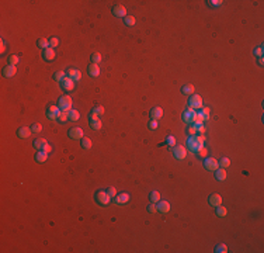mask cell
Instances as JSON below:
<instances>
[{"mask_svg":"<svg viewBox=\"0 0 264 253\" xmlns=\"http://www.w3.org/2000/svg\"><path fill=\"white\" fill-rule=\"evenodd\" d=\"M101 121H100V118H97V120H90V127H91L94 131H98V129H101Z\"/></svg>","mask_w":264,"mask_h":253,"instance_id":"27","label":"cell"},{"mask_svg":"<svg viewBox=\"0 0 264 253\" xmlns=\"http://www.w3.org/2000/svg\"><path fill=\"white\" fill-rule=\"evenodd\" d=\"M112 14H114L115 17H118V19H121V17H124V19H125V17H126V9H125V6L115 4L114 7H112Z\"/></svg>","mask_w":264,"mask_h":253,"instance_id":"9","label":"cell"},{"mask_svg":"<svg viewBox=\"0 0 264 253\" xmlns=\"http://www.w3.org/2000/svg\"><path fill=\"white\" fill-rule=\"evenodd\" d=\"M263 54H264V48H263V45L257 46V48L254 49V55H256V56H259V58H263Z\"/></svg>","mask_w":264,"mask_h":253,"instance_id":"42","label":"cell"},{"mask_svg":"<svg viewBox=\"0 0 264 253\" xmlns=\"http://www.w3.org/2000/svg\"><path fill=\"white\" fill-rule=\"evenodd\" d=\"M68 78H70L72 80H74V82H79L80 79H82V72H80L79 69L70 68V69H68Z\"/></svg>","mask_w":264,"mask_h":253,"instance_id":"13","label":"cell"},{"mask_svg":"<svg viewBox=\"0 0 264 253\" xmlns=\"http://www.w3.org/2000/svg\"><path fill=\"white\" fill-rule=\"evenodd\" d=\"M173 153H174V156H176L177 159H184L185 155H187V149H185L183 145H178V146H176L173 149Z\"/></svg>","mask_w":264,"mask_h":253,"instance_id":"15","label":"cell"},{"mask_svg":"<svg viewBox=\"0 0 264 253\" xmlns=\"http://www.w3.org/2000/svg\"><path fill=\"white\" fill-rule=\"evenodd\" d=\"M194 86L193 84H190V83H187V84H184L183 87H181V93L183 94H185V96H191V94H194Z\"/></svg>","mask_w":264,"mask_h":253,"instance_id":"21","label":"cell"},{"mask_svg":"<svg viewBox=\"0 0 264 253\" xmlns=\"http://www.w3.org/2000/svg\"><path fill=\"white\" fill-rule=\"evenodd\" d=\"M162 115H163L162 107H153L150 110V118L152 120H159V118H162Z\"/></svg>","mask_w":264,"mask_h":253,"instance_id":"19","label":"cell"},{"mask_svg":"<svg viewBox=\"0 0 264 253\" xmlns=\"http://www.w3.org/2000/svg\"><path fill=\"white\" fill-rule=\"evenodd\" d=\"M46 159H48V153L44 151H38L37 152V155H35V160L38 162V163H44V162H46Z\"/></svg>","mask_w":264,"mask_h":253,"instance_id":"25","label":"cell"},{"mask_svg":"<svg viewBox=\"0 0 264 253\" xmlns=\"http://www.w3.org/2000/svg\"><path fill=\"white\" fill-rule=\"evenodd\" d=\"M209 114H211V110H209L208 107H202V108L199 110V113H197V118H195V121H198V122H202V121L208 120V118H209Z\"/></svg>","mask_w":264,"mask_h":253,"instance_id":"8","label":"cell"},{"mask_svg":"<svg viewBox=\"0 0 264 253\" xmlns=\"http://www.w3.org/2000/svg\"><path fill=\"white\" fill-rule=\"evenodd\" d=\"M204 142H205V137L201 135V137H188L187 138V146L190 149L191 152H198L201 148L204 146Z\"/></svg>","mask_w":264,"mask_h":253,"instance_id":"1","label":"cell"},{"mask_svg":"<svg viewBox=\"0 0 264 253\" xmlns=\"http://www.w3.org/2000/svg\"><path fill=\"white\" fill-rule=\"evenodd\" d=\"M60 114V108L58 106H48L46 108V115L49 120H58V117Z\"/></svg>","mask_w":264,"mask_h":253,"instance_id":"7","label":"cell"},{"mask_svg":"<svg viewBox=\"0 0 264 253\" xmlns=\"http://www.w3.org/2000/svg\"><path fill=\"white\" fill-rule=\"evenodd\" d=\"M69 120V111H60L59 117H58V121L59 122H66Z\"/></svg>","mask_w":264,"mask_h":253,"instance_id":"30","label":"cell"},{"mask_svg":"<svg viewBox=\"0 0 264 253\" xmlns=\"http://www.w3.org/2000/svg\"><path fill=\"white\" fill-rule=\"evenodd\" d=\"M166 143L169 146H174V145H176V138H174L173 135H169L166 138Z\"/></svg>","mask_w":264,"mask_h":253,"instance_id":"44","label":"cell"},{"mask_svg":"<svg viewBox=\"0 0 264 253\" xmlns=\"http://www.w3.org/2000/svg\"><path fill=\"white\" fill-rule=\"evenodd\" d=\"M68 135H69V138H72V139H82L83 138V129L79 128V127H73V128L69 129Z\"/></svg>","mask_w":264,"mask_h":253,"instance_id":"10","label":"cell"},{"mask_svg":"<svg viewBox=\"0 0 264 253\" xmlns=\"http://www.w3.org/2000/svg\"><path fill=\"white\" fill-rule=\"evenodd\" d=\"M215 179L219 180V181H223V180L226 179V172H225L223 167H218L215 170Z\"/></svg>","mask_w":264,"mask_h":253,"instance_id":"22","label":"cell"},{"mask_svg":"<svg viewBox=\"0 0 264 253\" xmlns=\"http://www.w3.org/2000/svg\"><path fill=\"white\" fill-rule=\"evenodd\" d=\"M72 104H73L72 97L68 96V94L60 96L59 100H58V107L60 108V111H70L72 110Z\"/></svg>","mask_w":264,"mask_h":253,"instance_id":"2","label":"cell"},{"mask_svg":"<svg viewBox=\"0 0 264 253\" xmlns=\"http://www.w3.org/2000/svg\"><path fill=\"white\" fill-rule=\"evenodd\" d=\"M37 45H38V48H44V49H46V48H51L49 46V40H46V38H39L37 41Z\"/></svg>","mask_w":264,"mask_h":253,"instance_id":"26","label":"cell"},{"mask_svg":"<svg viewBox=\"0 0 264 253\" xmlns=\"http://www.w3.org/2000/svg\"><path fill=\"white\" fill-rule=\"evenodd\" d=\"M58 44H59V40L56 37H52L51 40H49V46H51V48H56Z\"/></svg>","mask_w":264,"mask_h":253,"instance_id":"46","label":"cell"},{"mask_svg":"<svg viewBox=\"0 0 264 253\" xmlns=\"http://www.w3.org/2000/svg\"><path fill=\"white\" fill-rule=\"evenodd\" d=\"M187 132H188V135H190V137H194L195 132H197V128H195L194 125H190V127L187 128Z\"/></svg>","mask_w":264,"mask_h":253,"instance_id":"48","label":"cell"},{"mask_svg":"<svg viewBox=\"0 0 264 253\" xmlns=\"http://www.w3.org/2000/svg\"><path fill=\"white\" fill-rule=\"evenodd\" d=\"M31 132H33V131L28 128V127H21V128L17 129V137L21 139H27L28 137L31 135Z\"/></svg>","mask_w":264,"mask_h":253,"instance_id":"16","label":"cell"},{"mask_svg":"<svg viewBox=\"0 0 264 253\" xmlns=\"http://www.w3.org/2000/svg\"><path fill=\"white\" fill-rule=\"evenodd\" d=\"M215 253H226L228 252V246L226 245H223V243H219L215 246V250H213Z\"/></svg>","mask_w":264,"mask_h":253,"instance_id":"31","label":"cell"},{"mask_svg":"<svg viewBox=\"0 0 264 253\" xmlns=\"http://www.w3.org/2000/svg\"><path fill=\"white\" fill-rule=\"evenodd\" d=\"M91 113L100 117V115L104 114V107H103V106H96V107H94V108L91 110Z\"/></svg>","mask_w":264,"mask_h":253,"instance_id":"39","label":"cell"},{"mask_svg":"<svg viewBox=\"0 0 264 253\" xmlns=\"http://www.w3.org/2000/svg\"><path fill=\"white\" fill-rule=\"evenodd\" d=\"M124 23H125L126 27H134L135 25V17H132V16H126L125 19H124Z\"/></svg>","mask_w":264,"mask_h":253,"instance_id":"33","label":"cell"},{"mask_svg":"<svg viewBox=\"0 0 264 253\" xmlns=\"http://www.w3.org/2000/svg\"><path fill=\"white\" fill-rule=\"evenodd\" d=\"M87 72H88V75H90V76H93V78H97L98 75H100V68H98V65L91 63V65H88Z\"/></svg>","mask_w":264,"mask_h":253,"instance_id":"20","label":"cell"},{"mask_svg":"<svg viewBox=\"0 0 264 253\" xmlns=\"http://www.w3.org/2000/svg\"><path fill=\"white\" fill-rule=\"evenodd\" d=\"M60 87L63 89L65 92H70V90H73V89H74V80H72L70 78H68V76H66V78L60 82Z\"/></svg>","mask_w":264,"mask_h":253,"instance_id":"11","label":"cell"},{"mask_svg":"<svg viewBox=\"0 0 264 253\" xmlns=\"http://www.w3.org/2000/svg\"><path fill=\"white\" fill-rule=\"evenodd\" d=\"M80 118V113L77 110H70L69 111V120L70 121H77Z\"/></svg>","mask_w":264,"mask_h":253,"instance_id":"28","label":"cell"},{"mask_svg":"<svg viewBox=\"0 0 264 253\" xmlns=\"http://www.w3.org/2000/svg\"><path fill=\"white\" fill-rule=\"evenodd\" d=\"M204 167L207 169V170L215 172V170H216V169L219 167L218 160H216V159H213V157H205V160H204Z\"/></svg>","mask_w":264,"mask_h":253,"instance_id":"6","label":"cell"},{"mask_svg":"<svg viewBox=\"0 0 264 253\" xmlns=\"http://www.w3.org/2000/svg\"><path fill=\"white\" fill-rule=\"evenodd\" d=\"M193 125H194L195 128H197V131H198V132H201V134L205 132V127H204V124H202V122H198V121H195Z\"/></svg>","mask_w":264,"mask_h":253,"instance_id":"40","label":"cell"},{"mask_svg":"<svg viewBox=\"0 0 264 253\" xmlns=\"http://www.w3.org/2000/svg\"><path fill=\"white\" fill-rule=\"evenodd\" d=\"M55 49L54 48H46V49L42 51V56H44V59L46 60V62H51V60L55 59Z\"/></svg>","mask_w":264,"mask_h":253,"instance_id":"14","label":"cell"},{"mask_svg":"<svg viewBox=\"0 0 264 253\" xmlns=\"http://www.w3.org/2000/svg\"><path fill=\"white\" fill-rule=\"evenodd\" d=\"M195 118H197V113H195L194 108H188L183 113V121L187 122V124H193L195 122Z\"/></svg>","mask_w":264,"mask_h":253,"instance_id":"4","label":"cell"},{"mask_svg":"<svg viewBox=\"0 0 264 253\" xmlns=\"http://www.w3.org/2000/svg\"><path fill=\"white\" fill-rule=\"evenodd\" d=\"M208 3H209V6H212V7H218V6L222 4V0H209Z\"/></svg>","mask_w":264,"mask_h":253,"instance_id":"49","label":"cell"},{"mask_svg":"<svg viewBox=\"0 0 264 253\" xmlns=\"http://www.w3.org/2000/svg\"><path fill=\"white\" fill-rule=\"evenodd\" d=\"M65 78H66V75H65V72H63V70H58V72L54 75V79H55L56 82H62Z\"/></svg>","mask_w":264,"mask_h":253,"instance_id":"35","label":"cell"},{"mask_svg":"<svg viewBox=\"0 0 264 253\" xmlns=\"http://www.w3.org/2000/svg\"><path fill=\"white\" fill-rule=\"evenodd\" d=\"M7 62H9V65H13V66H16V65L20 62V58L17 55H10L9 58H7Z\"/></svg>","mask_w":264,"mask_h":253,"instance_id":"36","label":"cell"},{"mask_svg":"<svg viewBox=\"0 0 264 253\" xmlns=\"http://www.w3.org/2000/svg\"><path fill=\"white\" fill-rule=\"evenodd\" d=\"M90 59H91L93 63L98 65L100 62H101V54H100V52H94V54L91 55V58H90Z\"/></svg>","mask_w":264,"mask_h":253,"instance_id":"34","label":"cell"},{"mask_svg":"<svg viewBox=\"0 0 264 253\" xmlns=\"http://www.w3.org/2000/svg\"><path fill=\"white\" fill-rule=\"evenodd\" d=\"M218 165L225 169V167H229V166H231V160H229V157H222V159L218 162Z\"/></svg>","mask_w":264,"mask_h":253,"instance_id":"38","label":"cell"},{"mask_svg":"<svg viewBox=\"0 0 264 253\" xmlns=\"http://www.w3.org/2000/svg\"><path fill=\"white\" fill-rule=\"evenodd\" d=\"M98 118V115H96V114H93V113H90V120H97Z\"/></svg>","mask_w":264,"mask_h":253,"instance_id":"53","label":"cell"},{"mask_svg":"<svg viewBox=\"0 0 264 253\" xmlns=\"http://www.w3.org/2000/svg\"><path fill=\"white\" fill-rule=\"evenodd\" d=\"M110 196L107 194V191H104V190H100V191H97L96 193V201L98 202V204H101V205H107L108 202H110Z\"/></svg>","mask_w":264,"mask_h":253,"instance_id":"5","label":"cell"},{"mask_svg":"<svg viewBox=\"0 0 264 253\" xmlns=\"http://www.w3.org/2000/svg\"><path fill=\"white\" fill-rule=\"evenodd\" d=\"M149 200H150V202H158L159 200H160L159 191H152V193L149 194Z\"/></svg>","mask_w":264,"mask_h":253,"instance_id":"32","label":"cell"},{"mask_svg":"<svg viewBox=\"0 0 264 253\" xmlns=\"http://www.w3.org/2000/svg\"><path fill=\"white\" fill-rule=\"evenodd\" d=\"M91 139L90 138H82V148H83V149H91Z\"/></svg>","mask_w":264,"mask_h":253,"instance_id":"29","label":"cell"},{"mask_svg":"<svg viewBox=\"0 0 264 253\" xmlns=\"http://www.w3.org/2000/svg\"><path fill=\"white\" fill-rule=\"evenodd\" d=\"M259 65H260V66H263V65H264V60H263V58H259Z\"/></svg>","mask_w":264,"mask_h":253,"instance_id":"54","label":"cell"},{"mask_svg":"<svg viewBox=\"0 0 264 253\" xmlns=\"http://www.w3.org/2000/svg\"><path fill=\"white\" fill-rule=\"evenodd\" d=\"M107 194L111 198H115L117 197V189L115 187H108V189H107Z\"/></svg>","mask_w":264,"mask_h":253,"instance_id":"43","label":"cell"},{"mask_svg":"<svg viewBox=\"0 0 264 253\" xmlns=\"http://www.w3.org/2000/svg\"><path fill=\"white\" fill-rule=\"evenodd\" d=\"M156 207H158V211L162 212V214H166V212L170 211V204H169V201H160V200H159Z\"/></svg>","mask_w":264,"mask_h":253,"instance_id":"18","label":"cell"},{"mask_svg":"<svg viewBox=\"0 0 264 253\" xmlns=\"http://www.w3.org/2000/svg\"><path fill=\"white\" fill-rule=\"evenodd\" d=\"M226 214H228V211H226V208L223 207V205H219V207H216V215L218 216H226Z\"/></svg>","mask_w":264,"mask_h":253,"instance_id":"37","label":"cell"},{"mask_svg":"<svg viewBox=\"0 0 264 253\" xmlns=\"http://www.w3.org/2000/svg\"><path fill=\"white\" fill-rule=\"evenodd\" d=\"M188 104H190V108L201 110L202 108V99L198 94H191L190 99H188Z\"/></svg>","mask_w":264,"mask_h":253,"instance_id":"3","label":"cell"},{"mask_svg":"<svg viewBox=\"0 0 264 253\" xmlns=\"http://www.w3.org/2000/svg\"><path fill=\"white\" fill-rule=\"evenodd\" d=\"M209 201V205H212V207H219V205H222V197L219 196V194H211L208 198Z\"/></svg>","mask_w":264,"mask_h":253,"instance_id":"12","label":"cell"},{"mask_svg":"<svg viewBox=\"0 0 264 253\" xmlns=\"http://www.w3.org/2000/svg\"><path fill=\"white\" fill-rule=\"evenodd\" d=\"M148 211L150 212V214H155V212L158 211V207L155 205V202H150V204L148 205Z\"/></svg>","mask_w":264,"mask_h":253,"instance_id":"47","label":"cell"},{"mask_svg":"<svg viewBox=\"0 0 264 253\" xmlns=\"http://www.w3.org/2000/svg\"><path fill=\"white\" fill-rule=\"evenodd\" d=\"M16 73H17V68L13 66V65H7L4 69H3V76H4V78H13Z\"/></svg>","mask_w":264,"mask_h":253,"instance_id":"17","label":"cell"},{"mask_svg":"<svg viewBox=\"0 0 264 253\" xmlns=\"http://www.w3.org/2000/svg\"><path fill=\"white\" fill-rule=\"evenodd\" d=\"M42 151H44V152H46V153H49V152L52 151V146H51V145H49V143H46V145H45V148H44Z\"/></svg>","mask_w":264,"mask_h":253,"instance_id":"51","label":"cell"},{"mask_svg":"<svg viewBox=\"0 0 264 253\" xmlns=\"http://www.w3.org/2000/svg\"><path fill=\"white\" fill-rule=\"evenodd\" d=\"M6 51V42L3 41V40H1V48H0V52H1V54H3V52H4Z\"/></svg>","mask_w":264,"mask_h":253,"instance_id":"52","label":"cell"},{"mask_svg":"<svg viewBox=\"0 0 264 253\" xmlns=\"http://www.w3.org/2000/svg\"><path fill=\"white\" fill-rule=\"evenodd\" d=\"M129 201V194L128 193H122V194H118L115 197V202L117 204H125V202Z\"/></svg>","mask_w":264,"mask_h":253,"instance_id":"23","label":"cell"},{"mask_svg":"<svg viewBox=\"0 0 264 253\" xmlns=\"http://www.w3.org/2000/svg\"><path fill=\"white\" fill-rule=\"evenodd\" d=\"M31 131H33L34 134H39L42 131V125L41 124H34V125H31Z\"/></svg>","mask_w":264,"mask_h":253,"instance_id":"41","label":"cell"},{"mask_svg":"<svg viewBox=\"0 0 264 253\" xmlns=\"http://www.w3.org/2000/svg\"><path fill=\"white\" fill-rule=\"evenodd\" d=\"M148 127H149V129H156L159 127V124H158V120H150L149 121V124H148Z\"/></svg>","mask_w":264,"mask_h":253,"instance_id":"45","label":"cell"},{"mask_svg":"<svg viewBox=\"0 0 264 253\" xmlns=\"http://www.w3.org/2000/svg\"><path fill=\"white\" fill-rule=\"evenodd\" d=\"M197 153H198V155H199V156H201V157H205V156H207V153H208V149H207V148H204V146H202V148H201V149H199L198 152H197Z\"/></svg>","mask_w":264,"mask_h":253,"instance_id":"50","label":"cell"},{"mask_svg":"<svg viewBox=\"0 0 264 253\" xmlns=\"http://www.w3.org/2000/svg\"><path fill=\"white\" fill-rule=\"evenodd\" d=\"M46 139L45 138H38V139H35L34 141V148L35 149H38V151H42L44 148H45V145H46Z\"/></svg>","mask_w":264,"mask_h":253,"instance_id":"24","label":"cell"}]
</instances>
